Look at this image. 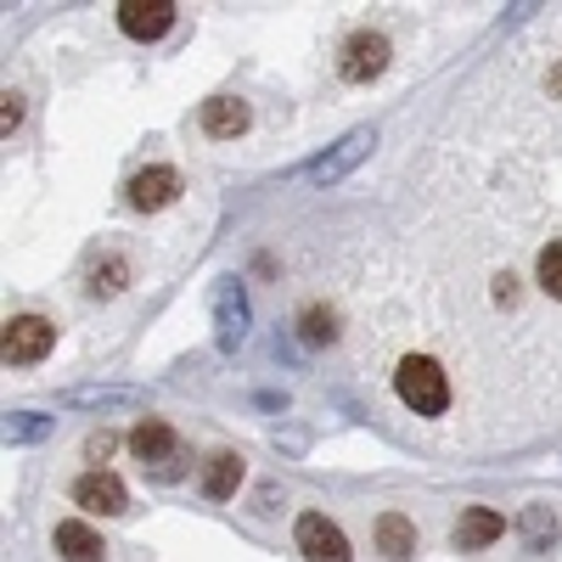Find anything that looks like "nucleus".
<instances>
[{"label":"nucleus","mask_w":562,"mask_h":562,"mask_svg":"<svg viewBox=\"0 0 562 562\" xmlns=\"http://www.w3.org/2000/svg\"><path fill=\"white\" fill-rule=\"evenodd\" d=\"M57 557L63 562H102L108 557V546H102V535L90 529V524H57Z\"/></svg>","instance_id":"ddd939ff"},{"label":"nucleus","mask_w":562,"mask_h":562,"mask_svg":"<svg viewBox=\"0 0 562 562\" xmlns=\"http://www.w3.org/2000/svg\"><path fill=\"white\" fill-rule=\"evenodd\" d=\"M23 124V97H18V90H7V97H0V130H18Z\"/></svg>","instance_id":"5701e85b"},{"label":"nucleus","mask_w":562,"mask_h":562,"mask_svg":"<svg viewBox=\"0 0 562 562\" xmlns=\"http://www.w3.org/2000/svg\"><path fill=\"white\" fill-rule=\"evenodd\" d=\"M237 484H243V456L220 450V456L203 461V495L209 501H231V495H237Z\"/></svg>","instance_id":"4468645a"},{"label":"nucleus","mask_w":562,"mask_h":562,"mask_svg":"<svg viewBox=\"0 0 562 562\" xmlns=\"http://www.w3.org/2000/svg\"><path fill=\"white\" fill-rule=\"evenodd\" d=\"M74 506H85V512H102V518H119V512L130 506V490L113 479V473H85L79 484H74Z\"/></svg>","instance_id":"9d476101"},{"label":"nucleus","mask_w":562,"mask_h":562,"mask_svg":"<svg viewBox=\"0 0 562 562\" xmlns=\"http://www.w3.org/2000/svg\"><path fill=\"white\" fill-rule=\"evenodd\" d=\"M124 281H130V265H124V259L97 265V270H90V299H113V293H124Z\"/></svg>","instance_id":"f3484780"},{"label":"nucleus","mask_w":562,"mask_h":562,"mask_svg":"<svg viewBox=\"0 0 562 562\" xmlns=\"http://www.w3.org/2000/svg\"><path fill=\"white\" fill-rule=\"evenodd\" d=\"M180 198V175L169 169V164H153V169H140L135 180H130V209H140V214H158V209H169Z\"/></svg>","instance_id":"6e6552de"},{"label":"nucleus","mask_w":562,"mask_h":562,"mask_svg":"<svg viewBox=\"0 0 562 562\" xmlns=\"http://www.w3.org/2000/svg\"><path fill=\"white\" fill-rule=\"evenodd\" d=\"M113 450H119V434L113 428H97V434L85 439V461H108Z\"/></svg>","instance_id":"4be33fe9"},{"label":"nucleus","mask_w":562,"mask_h":562,"mask_svg":"<svg viewBox=\"0 0 562 562\" xmlns=\"http://www.w3.org/2000/svg\"><path fill=\"white\" fill-rule=\"evenodd\" d=\"M535 270H540V288L551 299H562V243H546L540 259H535Z\"/></svg>","instance_id":"aec40b11"},{"label":"nucleus","mask_w":562,"mask_h":562,"mask_svg":"<svg viewBox=\"0 0 562 562\" xmlns=\"http://www.w3.org/2000/svg\"><path fill=\"white\" fill-rule=\"evenodd\" d=\"M506 535V518L495 506H467L461 518H456V529H450V546L456 551H484V546H495Z\"/></svg>","instance_id":"1a4fd4ad"},{"label":"nucleus","mask_w":562,"mask_h":562,"mask_svg":"<svg viewBox=\"0 0 562 562\" xmlns=\"http://www.w3.org/2000/svg\"><path fill=\"white\" fill-rule=\"evenodd\" d=\"M293 540H299L304 562H355V557H349L344 529H338L333 518H326V512H304L299 529H293Z\"/></svg>","instance_id":"20e7f679"},{"label":"nucleus","mask_w":562,"mask_h":562,"mask_svg":"<svg viewBox=\"0 0 562 562\" xmlns=\"http://www.w3.org/2000/svg\"><path fill=\"white\" fill-rule=\"evenodd\" d=\"M52 344H57V326L45 321V315H12L7 321V360L12 366L45 360V355H52Z\"/></svg>","instance_id":"423d86ee"},{"label":"nucleus","mask_w":562,"mask_h":562,"mask_svg":"<svg viewBox=\"0 0 562 562\" xmlns=\"http://www.w3.org/2000/svg\"><path fill=\"white\" fill-rule=\"evenodd\" d=\"M248 293H243V281L237 276H225L220 288H214V344L220 355H237L243 338H248Z\"/></svg>","instance_id":"7ed1b4c3"},{"label":"nucleus","mask_w":562,"mask_h":562,"mask_svg":"<svg viewBox=\"0 0 562 562\" xmlns=\"http://www.w3.org/2000/svg\"><path fill=\"white\" fill-rule=\"evenodd\" d=\"M198 124H203V135L231 140V135H243V130L254 124V113H248L243 97H209V102L198 108Z\"/></svg>","instance_id":"f8f14e48"},{"label":"nucleus","mask_w":562,"mask_h":562,"mask_svg":"<svg viewBox=\"0 0 562 562\" xmlns=\"http://www.w3.org/2000/svg\"><path fill=\"white\" fill-rule=\"evenodd\" d=\"M495 299H501V304L518 299V288H512V276H495Z\"/></svg>","instance_id":"b1692460"},{"label":"nucleus","mask_w":562,"mask_h":562,"mask_svg":"<svg viewBox=\"0 0 562 562\" xmlns=\"http://www.w3.org/2000/svg\"><path fill=\"white\" fill-rule=\"evenodd\" d=\"M518 529H524V546L529 551H551L557 546V518H551V506H524V518H518Z\"/></svg>","instance_id":"dca6fc26"},{"label":"nucleus","mask_w":562,"mask_h":562,"mask_svg":"<svg viewBox=\"0 0 562 562\" xmlns=\"http://www.w3.org/2000/svg\"><path fill=\"white\" fill-rule=\"evenodd\" d=\"M371 147H378V130H355V135H344L333 153L310 164V180H315V186H333V180H344V175H349V169H355V164L371 153Z\"/></svg>","instance_id":"0eeeda50"},{"label":"nucleus","mask_w":562,"mask_h":562,"mask_svg":"<svg viewBox=\"0 0 562 562\" xmlns=\"http://www.w3.org/2000/svg\"><path fill=\"white\" fill-rule=\"evenodd\" d=\"M169 23H175L169 0H124V7H119V29H124L130 40H164Z\"/></svg>","instance_id":"9b49d317"},{"label":"nucleus","mask_w":562,"mask_h":562,"mask_svg":"<svg viewBox=\"0 0 562 562\" xmlns=\"http://www.w3.org/2000/svg\"><path fill=\"white\" fill-rule=\"evenodd\" d=\"M299 333H304L310 344H333V338H338V315L321 310V304H310V310L299 315Z\"/></svg>","instance_id":"a211bd4d"},{"label":"nucleus","mask_w":562,"mask_h":562,"mask_svg":"<svg viewBox=\"0 0 562 562\" xmlns=\"http://www.w3.org/2000/svg\"><path fill=\"white\" fill-rule=\"evenodd\" d=\"M389 68V40L383 34H371V29H360V34H349L344 40V57H338V74L349 79V85H371Z\"/></svg>","instance_id":"39448f33"},{"label":"nucleus","mask_w":562,"mask_h":562,"mask_svg":"<svg viewBox=\"0 0 562 562\" xmlns=\"http://www.w3.org/2000/svg\"><path fill=\"white\" fill-rule=\"evenodd\" d=\"M394 394H400L416 416H445V405H450V383H445L439 360H428V355H405V360H400Z\"/></svg>","instance_id":"f257e3e1"},{"label":"nucleus","mask_w":562,"mask_h":562,"mask_svg":"<svg viewBox=\"0 0 562 562\" xmlns=\"http://www.w3.org/2000/svg\"><path fill=\"white\" fill-rule=\"evenodd\" d=\"M378 551L383 557H416V524L411 518H400V512H383L378 518Z\"/></svg>","instance_id":"2eb2a0df"},{"label":"nucleus","mask_w":562,"mask_h":562,"mask_svg":"<svg viewBox=\"0 0 562 562\" xmlns=\"http://www.w3.org/2000/svg\"><path fill=\"white\" fill-rule=\"evenodd\" d=\"M130 450H135V461L140 467H153V479H164V484H175L180 473H186V450H180V439H175V428L169 422H158V416H140L135 422V434H130Z\"/></svg>","instance_id":"f03ea898"},{"label":"nucleus","mask_w":562,"mask_h":562,"mask_svg":"<svg viewBox=\"0 0 562 562\" xmlns=\"http://www.w3.org/2000/svg\"><path fill=\"white\" fill-rule=\"evenodd\" d=\"M45 434H52V416H34V411L7 416V439H12V445H34V439H45Z\"/></svg>","instance_id":"6ab92c4d"},{"label":"nucleus","mask_w":562,"mask_h":562,"mask_svg":"<svg viewBox=\"0 0 562 562\" xmlns=\"http://www.w3.org/2000/svg\"><path fill=\"white\" fill-rule=\"evenodd\" d=\"M140 394L135 389H74L63 394V405H135Z\"/></svg>","instance_id":"412c9836"}]
</instances>
